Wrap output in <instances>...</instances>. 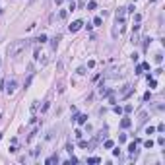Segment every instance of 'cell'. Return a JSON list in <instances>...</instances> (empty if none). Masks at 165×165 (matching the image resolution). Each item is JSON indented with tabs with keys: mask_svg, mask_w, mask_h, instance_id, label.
I'll use <instances>...</instances> for the list:
<instances>
[{
	"mask_svg": "<svg viewBox=\"0 0 165 165\" xmlns=\"http://www.w3.org/2000/svg\"><path fill=\"white\" fill-rule=\"evenodd\" d=\"M27 47H29V41H27V39H18V41H14L12 45L8 47V56L14 58V56H18L20 53H23Z\"/></svg>",
	"mask_w": 165,
	"mask_h": 165,
	"instance_id": "6da1fadb",
	"label": "cell"
},
{
	"mask_svg": "<svg viewBox=\"0 0 165 165\" xmlns=\"http://www.w3.org/2000/svg\"><path fill=\"white\" fill-rule=\"evenodd\" d=\"M132 93H134V88H132V86H124V88L120 90L119 97H120V99H126V97H130Z\"/></svg>",
	"mask_w": 165,
	"mask_h": 165,
	"instance_id": "7a4b0ae2",
	"label": "cell"
},
{
	"mask_svg": "<svg viewBox=\"0 0 165 165\" xmlns=\"http://www.w3.org/2000/svg\"><path fill=\"white\" fill-rule=\"evenodd\" d=\"M84 27V20H76V22H72L70 25H68V29L72 31V33H76V31H80Z\"/></svg>",
	"mask_w": 165,
	"mask_h": 165,
	"instance_id": "3957f363",
	"label": "cell"
},
{
	"mask_svg": "<svg viewBox=\"0 0 165 165\" xmlns=\"http://www.w3.org/2000/svg\"><path fill=\"white\" fill-rule=\"evenodd\" d=\"M16 88H18V82H16V80H8V82H6V88H4V90H6L8 93L12 95V93L16 91Z\"/></svg>",
	"mask_w": 165,
	"mask_h": 165,
	"instance_id": "277c9868",
	"label": "cell"
},
{
	"mask_svg": "<svg viewBox=\"0 0 165 165\" xmlns=\"http://www.w3.org/2000/svg\"><path fill=\"white\" fill-rule=\"evenodd\" d=\"M124 16H126V8H119V10H117V14H115L117 23H122V22H124Z\"/></svg>",
	"mask_w": 165,
	"mask_h": 165,
	"instance_id": "5b68a950",
	"label": "cell"
},
{
	"mask_svg": "<svg viewBox=\"0 0 165 165\" xmlns=\"http://www.w3.org/2000/svg\"><path fill=\"white\" fill-rule=\"evenodd\" d=\"M146 120H148V113L144 111V113H140V117H138V126L146 124Z\"/></svg>",
	"mask_w": 165,
	"mask_h": 165,
	"instance_id": "8992f818",
	"label": "cell"
},
{
	"mask_svg": "<svg viewBox=\"0 0 165 165\" xmlns=\"http://www.w3.org/2000/svg\"><path fill=\"white\" fill-rule=\"evenodd\" d=\"M132 126V120L128 119V117H124V119L120 120V128H130Z\"/></svg>",
	"mask_w": 165,
	"mask_h": 165,
	"instance_id": "52a82bcc",
	"label": "cell"
},
{
	"mask_svg": "<svg viewBox=\"0 0 165 165\" xmlns=\"http://www.w3.org/2000/svg\"><path fill=\"white\" fill-rule=\"evenodd\" d=\"M76 122L78 124H86L88 122V115H76Z\"/></svg>",
	"mask_w": 165,
	"mask_h": 165,
	"instance_id": "ba28073f",
	"label": "cell"
},
{
	"mask_svg": "<svg viewBox=\"0 0 165 165\" xmlns=\"http://www.w3.org/2000/svg\"><path fill=\"white\" fill-rule=\"evenodd\" d=\"M62 39V35H56V37H53V41H51V47H53V51H56V47H58V41Z\"/></svg>",
	"mask_w": 165,
	"mask_h": 165,
	"instance_id": "9c48e42d",
	"label": "cell"
},
{
	"mask_svg": "<svg viewBox=\"0 0 165 165\" xmlns=\"http://www.w3.org/2000/svg\"><path fill=\"white\" fill-rule=\"evenodd\" d=\"M58 161H60V159H58V155H51V157L47 159L45 163H47V165H53V163H58Z\"/></svg>",
	"mask_w": 165,
	"mask_h": 165,
	"instance_id": "30bf717a",
	"label": "cell"
},
{
	"mask_svg": "<svg viewBox=\"0 0 165 165\" xmlns=\"http://www.w3.org/2000/svg\"><path fill=\"white\" fill-rule=\"evenodd\" d=\"M35 41H37V45H43V43H47V35H45V33H41Z\"/></svg>",
	"mask_w": 165,
	"mask_h": 165,
	"instance_id": "8fae6325",
	"label": "cell"
},
{
	"mask_svg": "<svg viewBox=\"0 0 165 165\" xmlns=\"http://www.w3.org/2000/svg\"><path fill=\"white\" fill-rule=\"evenodd\" d=\"M150 41H151L150 37H144V39H142V45H144V51H148V47H150Z\"/></svg>",
	"mask_w": 165,
	"mask_h": 165,
	"instance_id": "7c38bea8",
	"label": "cell"
},
{
	"mask_svg": "<svg viewBox=\"0 0 165 165\" xmlns=\"http://www.w3.org/2000/svg\"><path fill=\"white\" fill-rule=\"evenodd\" d=\"M113 146H115V142H113V140H105V144H103V148H105V150H111Z\"/></svg>",
	"mask_w": 165,
	"mask_h": 165,
	"instance_id": "4fadbf2b",
	"label": "cell"
},
{
	"mask_svg": "<svg viewBox=\"0 0 165 165\" xmlns=\"http://www.w3.org/2000/svg\"><path fill=\"white\" fill-rule=\"evenodd\" d=\"M155 62H157V64L163 62V54H161V53H155Z\"/></svg>",
	"mask_w": 165,
	"mask_h": 165,
	"instance_id": "5bb4252c",
	"label": "cell"
},
{
	"mask_svg": "<svg viewBox=\"0 0 165 165\" xmlns=\"http://www.w3.org/2000/svg\"><path fill=\"white\" fill-rule=\"evenodd\" d=\"M111 33H113V37H117V35L120 33V29H119V23H117V25L113 27V31H111Z\"/></svg>",
	"mask_w": 165,
	"mask_h": 165,
	"instance_id": "9a60e30c",
	"label": "cell"
},
{
	"mask_svg": "<svg viewBox=\"0 0 165 165\" xmlns=\"http://www.w3.org/2000/svg\"><path fill=\"white\" fill-rule=\"evenodd\" d=\"M101 23H103V18H101V16H97V18L93 20V25H101Z\"/></svg>",
	"mask_w": 165,
	"mask_h": 165,
	"instance_id": "2e32d148",
	"label": "cell"
},
{
	"mask_svg": "<svg viewBox=\"0 0 165 165\" xmlns=\"http://www.w3.org/2000/svg\"><path fill=\"white\" fill-rule=\"evenodd\" d=\"M130 43H132V45H138V43H140V37H138V35H132V41H130Z\"/></svg>",
	"mask_w": 165,
	"mask_h": 165,
	"instance_id": "e0dca14e",
	"label": "cell"
},
{
	"mask_svg": "<svg viewBox=\"0 0 165 165\" xmlns=\"http://www.w3.org/2000/svg\"><path fill=\"white\" fill-rule=\"evenodd\" d=\"M144 146H146L148 150H151V148H153V140H146V142H144Z\"/></svg>",
	"mask_w": 165,
	"mask_h": 165,
	"instance_id": "ac0fdd59",
	"label": "cell"
},
{
	"mask_svg": "<svg viewBox=\"0 0 165 165\" xmlns=\"http://www.w3.org/2000/svg\"><path fill=\"white\" fill-rule=\"evenodd\" d=\"M58 18H60V20H66V18H68V12H66V10H62V12L58 14Z\"/></svg>",
	"mask_w": 165,
	"mask_h": 165,
	"instance_id": "d6986e66",
	"label": "cell"
},
{
	"mask_svg": "<svg viewBox=\"0 0 165 165\" xmlns=\"http://www.w3.org/2000/svg\"><path fill=\"white\" fill-rule=\"evenodd\" d=\"M113 113H117V115H122V107H113Z\"/></svg>",
	"mask_w": 165,
	"mask_h": 165,
	"instance_id": "ffe728a7",
	"label": "cell"
},
{
	"mask_svg": "<svg viewBox=\"0 0 165 165\" xmlns=\"http://www.w3.org/2000/svg\"><path fill=\"white\" fill-rule=\"evenodd\" d=\"M99 161H101L99 157H88V163H99Z\"/></svg>",
	"mask_w": 165,
	"mask_h": 165,
	"instance_id": "44dd1931",
	"label": "cell"
},
{
	"mask_svg": "<svg viewBox=\"0 0 165 165\" xmlns=\"http://www.w3.org/2000/svg\"><path fill=\"white\" fill-rule=\"evenodd\" d=\"M95 8H97L95 2H88V10H95Z\"/></svg>",
	"mask_w": 165,
	"mask_h": 165,
	"instance_id": "7402d4cb",
	"label": "cell"
},
{
	"mask_svg": "<svg viewBox=\"0 0 165 165\" xmlns=\"http://www.w3.org/2000/svg\"><path fill=\"white\" fill-rule=\"evenodd\" d=\"M49 107H51V103H49V101H47L45 105H43V109H41V113H47V111H49Z\"/></svg>",
	"mask_w": 165,
	"mask_h": 165,
	"instance_id": "603a6c76",
	"label": "cell"
},
{
	"mask_svg": "<svg viewBox=\"0 0 165 165\" xmlns=\"http://www.w3.org/2000/svg\"><path fill=\"white\" fill-rule=\"evenodd\" d=\"M132 109H134V107H132V105H126V107H124V109H122V113H132Z\"/></svg>",
	"mask_w": 165,
	"mask_h": 165,
	"instance_id": "cb8c5ba5",
	"label": "cell"
},
{
	"mask_svg": "<svg viewBox=\"0 0 165 165\" xmlns=\"http://www.w3.org/2000/svg\"><path fill=\"white\" fill-rule=\"evenodd\" d=\"M150 99H151V93H150V91H146V93H144V101H150Z\"/></svg>",
	"mask_w": 165,
	"mask_h": 165,
	"instance_id": "d4e9b609",
	"label": "cell"
},
{
	"mask_svg": "<svg viewBox=\"0 0 165 165\" xmlns=\"http://www.w3.org/2000/svg\"><path fill=\"white\" fill-rule=\"evenodd\" d=\"M153 132H155V128H153V126H148V128H146V134H153Z\"/></svg>",
	"mask_w": 165,
	"mask_h": 165,
	"instance_id": "484cf974",
	"label": "cell"
},
{
	"mask_svg": "<svg viewBox=\"0 0 165 165\" xmlns=\"http://www.w3.org/2000/svg\"><path fill=\"white\" fill-rule=\"evenodd\" d=\"M142 70H144V68H142V64H140V66L134 68V74H142Z\"/></svg>",
	"mask_w": 165,
	"mask_h": 165,
	"instance_id": "4316f807",
	"label": "cell"
},
{
	"mask_svg": "<svg viewBox=\"0 0 165 165\" xmlns=\"http://www.w3.org/2000/svg\"><path fill=\"white\" fill-rule=\"evenodd\" d=\"M78 146H80V148H88V142H86V140H80V142H78Z\"/></svg>",
	"mask_w": 165,
	"mask_h": 165,
	"instance_id": "83f0119b",
	"label": "cell"
},
{
	"mask_svg": "<svg viewBox=\"0 0 165 165\" xmlns=\"http://www.w3.org/2000/svg\"><path fill=\"white\" fill-rule=\"evenodd\" d=\"M72 150H74V146H72V144H66V151L68 153H72Z\"/></svg>",
	"mask_w": 165,
	"mask_h": 165,
	"instance_id": "f1b7e54d",
	"label": "cell"
},
{
	"mask_svg": "<svg viewBox=\"0 0 165 165\" xmlns=\"http://www.w3.org/2000/svg\"><path fill=\"white\" fill-rule=\"evenodd\" d=\"M119 142H120V144L126 142V134H120V136H119Z\"/></svg>",
	"mask_w": 165,
	"mask_h": 165,
	"instance_id": "f546056e",
	"label": "cell"
},
{
	"mask_svg": "<svg viewBox=\"0 0 165 165\" xmlns=\"http://www.w3.org/2000/svg\"><path fill=\"white\" fill-rule=\"evenodd\" d=\"M66 163H78V157H74V155H72V157H70V159H68V161H66Z\"/></svg>",
	"mask_w": 165,
	"mask_h": 165,
	"instance_id": "4dcf8cb0",
	"label": "cell"
},
{
	"mask_svg": "<svg viewBox=\"0 0 165 165\" xmlns=\"http://www.w3.org/2000/svg\"><path fill=\"white\" fill-rule=\"evenodd\" d=\"M157 144H159V146H163V144H165V138H163V136H159V138H157Z\"/></svg>",
	"mask_w": 165,
	"mask_h": 165,
	"instance_id": "1f68e13d",
	"label": "cell"
},
{
	"mask_svg": "<svg viewBox=\"0 0 165 165\" xmlns=\"http://www.w3.org/2000/svg\"><path fill=\"white\" fill-rule=\"evenodd\" d=\"M78 74L84 76V74H86V68H84V66H82V68H78Z\"/></svg>",
	"mask_w": 165,
	"mask_h": 165,
	"instance_id": "d6a6232c",
	"label": "cell"
},
{
	"mask_svg": "<svg viewBox=\"0 0 165 165\" xmlns=\"http://www.w3.org/2000/svg\"><path fill=\"white\" fill-rule=\"evenodd\" d=\"M163 130H165V124H163V122H161V124H159V126H157V132H163Z\"/></svg>",
	"mask_w": 165,
	"mask_h": 165,
	"instance_id": "836d02e7",
	"label": "cell"
},
{
	"mask_svg": "<svg viewBox=\"0 0 165 165\" xmlns=\"http://www.w3.org/2000/svg\"><path fill=\"white\" fill-rule=\"evenodd\" d=\"M4 84H6V82H4V80H0V91L4 90Z\"/></svg>",
	"mask_w": 165,
	"mask_h": 165,
	"instance_id": "e575fe53",
	"label": "cell"
},
{
	"mask_svg": "<svg viewBox=\"0 0 165 165\" xmlns=\"http://www.w3.org/2000/svg\"><path fill=\"white\" fill-rule=\"evenodd\" d=\"M54 2H56V4H62V0H54Z\"/></svg>",
	"mask_w": 165,
	"mask_h": 165,
	"instance_id": "d590c367",
	"label": "cell"
},
{
	"mask_svg": "<svg viewBox=\"0 0 165 165\" xmlns=\"http://www.w3.org/2000/svg\"><path fill=\"white\" fill-rule=\"evenodd\" d=\"M0 14H2V8H0Z\"/></svg>",
	"mask_w": 165,
	"mask_h": 165,
	"instance_id": "8d00e7d4",
	"label": "cell"
},
{
	"mask_svg": "<svg viewBox=\"0 0 165 165\" xmlns=\"http://www.w3.org/2000/svg\"><path fill=\"white\" fill-rule=\"evenodd\" d=\"M0 66H2V60H0Z\"/></svg>",
	"mask_w": 165,
	"mask_h": 165,
	"instance_id": "74e56055",
	"label": "cell"
},
{
	"mask_svg": "<svg viewBox=\"0 0 165 165\" xmlns=\"http://www.w3.org/2000/svg\"><path fill=\"white\" fill-rule=\"evenodd\" d=\"M0 120H2V115H0Z\"/></svg>",
	"mask_w": 165,
	"mask_h": 165,
	"instance_id": "f35d334b",
	"label": "cell"
}]
</instances>
